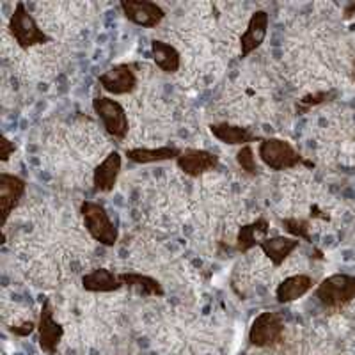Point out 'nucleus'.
Masks as SVG:
<instances>
[{
	"instance_id": "obj_16",
	"label": "nucleus",
	"mask_w": 355,
	"mask_h": 355,
	"mask_svg": "<svg viewBox=\"0 0 355 355\" xmlns=\"http://www.w3.org/2000/svg\"><path fill=\"white\" fill-rule=\"evenodd\" d=\"M210 132L215 139H218L220 142L230 146H247L249 142H254L256 139H258V135L250 132L249 128L227 125V123L211 125Z\"/></svg>"
},
{
	"instance_id": "obj_26",
	"label": "nucleus",
	"mask_w": 355,
	"mask_h": 355,
	"mask_svg": "<svg viewBox=\"0 0 355 355\" xmlns=\"http://www.w3.org/2000/svg\"><path fill=\"white\" fill-rule=\"evenodd\" d=\"M33 331H34V323L33 322L21 323L20 327H11V332H12V334H17V336H28Z\"/></svg>"
},
{
	"instance_id": "obj_9",
	"label": "nucleus",
	"mask_w": 355,
	"mask_h": 355,
	"mask_svg": "<svg viewBox=\"0 0 355 355\" xmlns=\"http://www.w3.org/2000/svg\"><path fill=\"white\" fill-rule=\"evenodd\" d=\"M25 182L21 178L12 176V174H0V208H2V226L8 222L9 215L20 202L25 194Z\"/></svg>"
},
{
	"instance_id": "obj_25",
	"label": "nucleus",
	"mask_w": 355,
	"mask_h": 355,
	"mask_svg": "<svg viewBox=\"0 0 355 355\" xmlns=\"http://www.w3.org/2000/svg\"><path fill=\"white\" fill-rule=\"evenodd\" d=\"M15 150H17L15 144H12L8 137H2V142H0V158H2V160H8V158L15 153Z\"/></svg>"
},
{
	"instance_id": "obj_12",
	"label": "nucleus",
	"mask_w": 355,
	"mask_h": 355,
	"mask_svg": "<svg viewBox=\"0 0 355 355\" xmlns=\"http://www.w3.org/2000/svg\"><path fill=\"white\" fill-rule=\"evenodd\" d=\"M266 31H268V15L265 11H256L250 17L249 24H247L245 33L240 37V52L242 57H247L249 53L259 49V44L265 41Z\"/></svg>"
},
{
	"instance_id": "obj_17",
	"label": "nucleus",
	"mask_w": 355,
	"mask_h": 355,
	"mask_svg": "<svg viewBox=\"0 0 355 355\" xmlns=\"http://www.w3.org/2000/svg\"><path fill=\"white\" fill-rule=\"evenodd\" d=\"M265 256L274 263L275 266L283 265L284 259L299 247V239H286V236H274V239H265L259 243Z\"/></svg>"
},
{
	"instance_id": "obj_19",
	"label": "nucleus",
	"mask_w": 355,
	"mask_h": 355,
	"mask_svg": "<svg viewBox=\"0 0 355 355\" xmlns=\"http://www.w3.org/2000/svg\"><path fill=\"white\" fill-rule=\"evenodd\" d=\"M121 275L123 286L130 288L135 293L142 295V297H162L164 295V288L158 283L157 279L150 277V275H142V274H133V272H128V274H119Z\"/></svg>"
},
{
	"instance_id": "obj_1",
	"label": "nucleus",
	"mask_w": 355,
	"mask_h": 355,
	"mask_svg": "<svg viewBox=\"0 0 355 355\" xmlns=\"http://www.w3.org/2000/svg\"><path fill=\"white\" fill-rule=\"evenodd\" d=\"M80 211L85 230L96 242L107 247H112L117 242V230L103 206L93 201H85L82 202Z\"/></svg>"
},
{
	"instance_id": "obj_18",
	"label": "nucleus",
	"mask_w": 355,
	"mask_h": 355,
	"mask_svg": "<svg viewBox=\"0 0 355 355\" xmlns=\"http://www.w3.org/2000/svg\"><path fill=\"white\" fill-rule=\"evenodd\" d=\"M270 230V224L266 218H258L252 224H247V226L240 227L239 231V239H236V249L240 252H247L254 245H259L263 242L261 236H265Z\"/></svg>"
},
{
	"instance_id": "obj_20",
	"label": "nucleus",
	"mask_w": 355,
	"mask_h": 355,
	"mask_svg": "<svg viewBox=\"0 0 355 355\" xmlns=\"http://www.w3.org/2000/svg\"><path fill=\"white\" fill-rule=\"evenodd\" d=\"M182 151L178 148H171V146H162V148H155V150H148V148H135V150H126V157L135 164H155V162L173 160V158L180 157Z\"/></svg>"
},
{
	"instance_id": "obj_13",
	"label": "nucleus",
	"mask_w": 355,
	"mask_h": 355,
	"mask_svg": "<svg viewBox=\"0 0 355 355\" xmlns=\"http://www.w3.org/2000/svg\"><path fill=\"white\" fill-rule=\"evenodd\" d=\"M121 155L117 153V151L107 155L105 160L94 169L93 174V183L96 192H110L114 189L117 176H119V171H121Z\"/></svg>"
},
{
	"instance_id": "obj_27",
	"label": "nucleus",
	"mask_w": 355,
	"mask_h": 355,
	"mask_svg": "<svg viewBox=\"0 0 355 355\" xmlns=\"http://www.w3.org/2000/svg\"><path fill=\"white\" fill-rule=\"evenodd\" d=\"M354 15H355V4H352V6H348L347 11H345V17L350 18V17H354Z\"/></svg>"
},
{
	"instance_id": "obj_11",
	"label": "nucleus",
	"mask_w": 355,
	"mask_h": 355,
	"mask_svg": "<svg viewBox=\"0 0 355 355\" xmlns=\"http://www.w3.org/2000/svg\"><path fill=\"white\" fill-rule=\"evenodd\" d=\"M178 167L185 174L192 178H198L208 171L215 169L218 166V158L214 153L205 150H185L176 158Z\"/></svg>"
},
{
	"instance_id": "obj_15",
	"label": "nucleus",
	"mask_w": 355,
	"mask_h": 355,
	"mask_svg": "<svg viewBox=\"0 0 355 355\" xmlns=\"http://www.w3.org/2000/svg\"><path fill=\"white\" fill-rule=\"evenodd\" d=\"M313 288V279L309 275H291V277L284 279L283 283L277 286V291H275V297L281 304L293 302V300L300 299L307 291Z\"/></svg>"
},
{
	"instance_id": "obj_6",
	"label": "nucleus",
	"mask_w": 355,
	"mask_h": 355,
	"mask_svg": "<svg viewBox=\"0 0 355 355\" xmlns=\"http://www.w3.org/2000/svg\"><path fill=\"white\" fill-rule=\"evenodd\" d=\"M93 109L101 119L107 132L114 139H125L128 133V117L121 103L107 96H96L93 100Z\"/></svg>"
},
{
	"instance_id": "obj_21",
	"label": "nucleus",
	"mask_w": 355,
	"mask_h": 355,
	"mask_svg": "<svg viewBox=\"0 0 355 355\" xmlns=\"http://www.w3.org/2000/svg\"><path fill=\"white\" fill-rule=\"evenodd\" d=\"M151 53L153 61L157 62L158 68L166 73H176L180 69V53L169 43H164L160 40H155L151 43Z\"/></svg>"
},
{
	"instance_id": "obj_5",
	"label": "nucleus",
	"mask_w": 355,
	"mask_h": 355,
	"mask_svg": "<svg viewBox=\"0 0 355 355\" xmlns=\"http://www.w3.org/2000/svg\"><path fill=\"white\" fill-rule=\"evenodd\" d=\"M259 158L272 171H284L299 166L302 162L293 146L283 139H266L259 144Z\"/></svg>"
},
{
	"instance_id": "obj_24",
	"label": "nucleus",
	"mask_w": 355,
	"mask_h": 355,
	"mask_svg": "<svg viewBox=\"0 0 355 355\" xmlns=\"http://www.w3.org/2000/svg\"><path fill=\"white\" fill-rule=\"evenodd\" d=\"M236 162H239V166L242 167L243 171H247L249 174L258 173L254 151H252V148H250V146H243L242 150L236 153Z\"/></svg>"
},
{
	"instance_id": "obj_3",
	"label": "nucleus",
	"mask_w": 355,
	"mask_h": 355,
	"mask_svg": "<svg viewBox=\"0 0 355 355\" xmlns=\"http://www.w3.org/2000/svg\"><path fill=\"white\" fill-rule=\"evenodd\" d=\"M9 33L15 37L18 46L24 50L31 49L34 44L50 43V37L37 27L36 20L31 17V12L25 9V6L21 4V2H18L17 8H15V12L11 15V20H9Z\"/></svg>"
},
{
	"instance_id": "obj_8",
	"label": "nucleus",
	"mask_w": 355,
	"mask_h": 355,
	"mask_svg": "<svg viewBox=\"0 0 355 355\" xmlns=\"http://www.w3.org/2000/svg\"><path fill=\"white\" fill-rule=\"evenodd\" d=\"M37 331H40V347L41 350L46 352L49 355H53L57 352V347L61 343L62 327L53 320V309L52 302L50 300H44L43 307H41L40 315V325H37Z\"/></svg>"
},
{
	"instance_id": "obj_7",
	"label": "nucleus",
	"mask_w": 355,
	"mask_h": 355,
	"mask_svg": "<svg viewBox=\"0 0 355 355\" xmlns=\"http://www.w3.org/2000/svg\"><path fill=\"white\" fill-rule=\"evenodd\" d=\"M121 9L125 17L139 27L153 28L166 18L164 9L157 2H148V0H123Z\"/></svg>"
},
{
	"instance_id": "obj_2",
	"label": "nucleus",
	"mask_w": 355,
	"mask_h": 355,
	"mask_svg": "<svg viewBox=\"0 0 355 355\" xmlns=\"http://www.w3.org/2000/svg\"><path fill=\"white\" fill-rule=\"evenodd\" d=\"M316 297L329 309L347 306L355 299V275L336 274L323 279L316 290Z\"/></svg>"
},
{
	"instance_id": "obj_23",
	"label": "nucleus",
	"mask_w": 355,
	"mask_h": 355,
	"mask_svg": "<svg viewBox=\"0 0 355 355\" xmlns=\"http://www.w3.org/2000/svg\"><path fill=\"white\" fill-rule=\"evenodd\" d=\"M331 96H336V93L307 94V96H304L302 100H299V103H297V112H299V114L309 112V110L313 109V107L320 105V103H323V101H327Z\"/></svg>"
},
{
	"instance_id": "obj_10",
	"label": "nucleus",
	"mask_w": 355,
	"mask_h": 355,
	"mask_svg": "<svg viewBox=\"0 0 355 355\" xmlns=\"http://www.w3.org/2000/svg\"><path fill=\"white\" fill-rule=\"evenodd\" d=\"M101 87L110 94H128L137 87V77L128 64H117L100 75Z\"/></svg>"
},
{
	"instance_id": "obj_14",
	"label": "nucleus",
	"mask_w": 355,
	"mask_h": 355,
	"mask_svg": "<svg viewBox=\"0 0 355 355\" xmlns=\"http://www.w3.org/2000/svg\"><path fill=\"white\" fill-rule=\"evenodd\" d=\"M82 286L85 291H94V293H109L123 288L121 275L114 274L107 268H96L82 277Z\"/></svg>"
},
{
	"instance_id": "obj_22",
	"label": "nucleus",
	"mask_w": 355,
	"mask_h": 355,
	"mask_svg": "<svg viewBox=\"0 0 355 355\" xmlns=\"http://www.w3.org/2000/svg\"><path fill=\"white\" fill-rule=\"evenodd\" d=\"M284 227H286V231L293 236V239L311 240L309 239L311 227L307 220H302V218H286V220H284Z\"/></svg>"
},
{
	"instance_id": "obj_4",
	"label": "nucleus",
	"mask_w": 355,
	"mask_h": 355,
	"mask_svg": "<svg viewBox=\"0 0 355 355\" xmlns=\"http://www.w3.org/2000/svg\"><path fill=\"white\" fill-rule=\"evenodd\" d=\"M283 334L284 322L281 318V315L266 311V313H261L259 316H256V320L250 325L249 341L250 345H254L258 348L275 347L277 343H281Z\"/></svg>"
}]
</instances>
